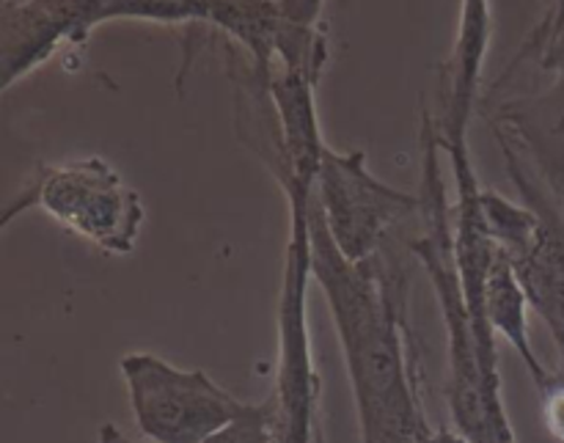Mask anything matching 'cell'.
Wrapping results in <instances>:
<instances>
[{"instance_id": "6da1fadb", "label": "cell", "mask_w": 564, "mask_h": 443, "mask_svg": "<svg viewBox=\"0 0 564 443\" xmlns=\"http://www.w3.org/2000/svg\"><path fill=\"white\" fill-rule=\"evenodd\" d=\"M308 231L312 279L323 290L339 334L361 443H427L435 430L419 391L405 273L380 253L369 262H347L330 240L317 193Z\"/></svg>"}, {"instance_id": "7a4b0ae2", "label": "cell", "mask_w": 564, "mask_h": 443, "mask_svg": "<svg viewBox=\"0 0 564 443\" xmlns=\"http://www.w3.org/2000/svg\"><path fill=\"white\" fill-rule=\"evenodd\" d=\"M31 207L110 257L135 251L147 220L141 193L102 158L39 165L20 202L6 207L3 226Z\"/></svg>"}, {"instance_id": "3957f363", "label": "cell", "mask_w": 564, "mask_h": 443, "mask_svg": "<svg viewBox=\"0 0 564 443\" xmlns=\"http://www.w3.org/2000/svg\"><path fill=\"white\" fill-rule=\"evenodd\" d=\"M317 193V191H314ZM312 196H290V240H286L284 281L279 298V361H275L273 402L275 443H317L319 424V375L312 358L308 334V281H312V231L308 213Z\"/></svg>"}, {"instance_id": "277c9868", "label": "cell", "mask_w": 564, "mask_h": 443, "mask_svg": "<svg viewBox=\"0 0 564 443\" xmlns=\"http://www.w3.org/2000/svg\"><path fill=\"white\" fill-rule=\"evenodd\" d=\"M119 369L132 419L152 443H207L248 408L204 369H180L154 353H127Z\"/></svg>"}, {"instance_id": "5b68a950", "label": "cell", "mask_w": 564, "mask_h": 443, "mask_svg": "<svg viewBox=\"0 0 564 443\" xmlns=\"http://www.w3.org/2000/svg\"><path fill=\"white\" fill-rule=\"evenodd\" d=\"M317 198L330 240L347 262H369L378 257L389 231L422 209V198L378 180L361 149L339 152L325 147Z\"/></svg>"}, {"instance_id": "8992f818", "label": "cell", "mask_w": 564, "mask_h": 443, "mask_svg": "<svg viewBox=\"0 0 564 443\" xmlns=\"http://www.w3.org/2000/svg\"><path fill=\"white\" fill-rule=\"evenodd\" d=\"M105 0H28L0 3V88L47 64L61 47H80L102 25Z\"/></svg>"}, {"instance_id": "52a82bcc", "label": "cell", "mask_w": 564, "mask_h": 443, "mask_svg": "<svg viewBox=\"0 0 564 443\" xmlns=\"http://www.w3.org/2000/svg\"><path fill=\"white\" fill-rule=\"evenodd\" d=\"M529 306L532 303H529L527 290H523L521 279H518V270L499 251L488 273V281H485V320H488L496 339L501 336L518 353L523 367L532 375L534 386L543 391L554 375L545 369V364L534 353L532 339H529Z\"/></svg>"}, {"instance_id": "ba28073f", "label": "cell", "mask_w": 564, "mask_h": 443, "mask_svg": "<svg viewBox=\"0 0 564 443\" xmlns=\"http://www.w3.org/2000/svg\"><path fill=\"white\" fill-rule=\"evenodd\" d=\"M284 0L281 3H240V0H209L207 25L231 39V44L246 50L248 58L264 72L275 66V42H279Z\"/></svg>"}, {"instance_id": "9c48e42d", "label": "cell", "mask_w": 564, "mask_h": 443, "mask_svg": "<svg viewBox=\"0 0 564 443\" xmlns=\"http://www.w3.org/2000/svg\"><path fill=\"white\" fill-rule=\"evenodd\" d=\"M207 443H275L273 402H248L246 413Z\"/></svg>"}, {"instance_id": "30bf717a", "label": "cell", "mask_w": 564, "mask_h": 443, "mask_svg": "<svg viewBox=\"0 0 564 443\" xmlns=\"http://www.w3.org/2000/svg\"><path fill=\"white\" fill-rule=\"evenodd\" d=\"M523 152L534 160V165H538V171L543 174V180L551 185V196L560 204L564 215V116L549 136L540 138L538 143L527 147Z\"/></svg>"}, {"instance_id": "8fae6325", "label": "cell", "mask_w": 564, "mask_h": 443, "mask_svg": "<svg viewBox=\"0 0 564 443\" xmlns=\"http://www.w3.org/2000/svg\"><path fill=\"white\" fill-rule=\"evenodd\" d=\"M543 424L556 443H564V375L551 378L543 391Z\"/></svg>"}, {"instance_id": "7c38bea8", "label": "cell", "mask_w": 564, "mask_h": 443, "mask_svg": "<svg viewBox=\"0 0 564 443\" xmlns=\"http://www.w3.org/2000/svg\"><path fill=\"white\" fill-rule=\"evenodd\" d=\"M97 443H143V441L130 439V435L121 433L116 424H102V428H99V433H97Z\"/></svg>"}, {"instance_id": "4fadbf2b", "label": "cell", "mask_w": 564, "mask_h": 443, "mask_svg": "<svg viewBox=\"0 0 564 443\" xmlns=\"http://www.w3.org/2000/svg\"><path fill=\"white\" fill-rule=\"evenodd\" d=\"M317 443H325V439H323V435H319V441Z\"/></svg>"}]
</instances>
